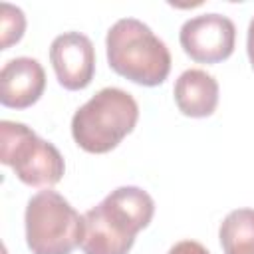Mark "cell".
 Masks as SVG:
<instances>
[{
    "mask_svg": "<svg viewBox=\"0 0 254 254\" xmlns=\"http://www.w3.org/2000/svg\"><path fill=\"white\" fill-rule=\"evenodd\" d=\"M155 200L139 187H119L83 214V254H127L139 230L149 226Z\"/></svg>",
    "mask_w": 254,
    "mask_h": 254,
    "instance_id": "obj_1",
    "label": "cell"
},
{
    "mask_svg": "<svg viewBox=\"0 0 254 254\" xmlns=\"http://www.w3.org/2000/svg\"><path fill=\"white\" fill-rule=\"evenodd\" d=\"M109 67L125 79L155 87L171 71V52L153 30L137 18L117 20L105 38Z\"/></svg>",
    "mask_w": 254,
    "mask_h": 254,
    "instance_id": "obj_2",
    "label": "cell"
},
{
    "mask_svg": "<svg viewBox=\"0 0 254 254\" xmlns=\"http://www.w3.org/2000/svg\"><path fill=\"white\" fill-rule=\"evenodd\" d=\"M139 105L119 87H103L71 117V137L87 153L101 155L115 149L137 125Z\"/></svg>",
    "mask_w": 254,
    "mask_h": 254,
    "instance_id": "obj_3",
    "label": "cell"
},
{
    "mask_svg": "<svg viewBox=\"0 0 254 254\" xmlns=\"http://www.w3.org/2000/svg\"><path fill=\"white\" fill-rule=\"evenodd\" d=\"M24 222L32 254H71L83 238V216L52 189L28 200Z\"/></svg>",
    "mask_w": 254,
    "mask_h": 254,
    "instance_id": "obj_4",
    "label": "cell"
},
{
    "mask_svg": "<svg viewBox=\"0 0 254 254\" xmlns=\"http://www.w3.org/2000/svg\"><path fill=\"white\" fill-rule=\"evenodd\" d=\"M0 161L16 177L38 189H50L62 181L65 163L56 145L40 139L28 125L4 119L0 123Z\"/></svg>",
    "mask_w": 254,
    "mask_h": 254,
    "instance_id": "obj_5",
    "label": "cell"
},
{
    "mask_svg": "<svg viewBox=\"0 0 254 254\" xmlns=\"http://www.w3.org/2000/svg\"><path fill=\"white\" fill-rule=\"evenodd\" d=\"M179 42L183 52L198 64H218L232 56L236 44V26L222 14H200L187 20Z\"/></svg>",
    "mask_w": 254,
    "mask_h": 254,
    "instance_id": "obj_6",
    "label": "cell"
},
{
    "mask_svg": "<svg viewBox=\"0 0 254 254\" xmlns=\"http://www.w3.org/2000/svg\"><path fill=\"white\" fill-rule=\"evenodd\" d=\"M50 62L62 87L69 91L85 89L95 73V50L81 32H64L50 46Z\"/></svg>",
    "mask_w": 254,
    "mask_h": 254,
    "instance_id": "obj_7",
    "label": "cell"
},
{
    "mask_svg": "<svg viewBox=\"0 0 254 254\" xmlns=\"http://www.w3.org/2000/svg\"><path fill=\"white\" fill-rule=\"evenodd\" d=\"M46 89V71L34 58H14L0 69V103L10 109L32 107Z\"/></svg>",
    "mask_w": 254,
    "mask_h": 254,
    "instance_id": "obj_8",
    "label": "cell"
},
{
    "mask_svg": "<svg viewBox=\"0 0 254 254\" xmlns=\"http://www.w3.org/2000/svg\"><path fill=\"white\" fill-rule=\"evenodd\" d=\"M175 103L187 117H208L218 105V81L204 69H187L175 81Z\"/></svg>",
    "mask_w": 254,
    "mask_h": 254,
    "instance_id": "obj_9",
    "label": "cell"
},
{
    "mask_svg": "<svg viewBox=\"0 0 254 254\" xmlns=\"http://www.w3.org/2000/svg\"><path fill=\"white\" fill-rule=\"evenodd\" d=\"M224 254H254V208L228 212L218 230Z\"/></svg>",
    "mask_w": 254,
    "mask_h": 254,
    "instance_id": "obj_10",
    "label": "cell"
},
{
    "mask_svg": "<svg viewBox=\"0 0 254 254\" xmlns=\"http://www.w3.org/2000/svg\"><path fill=\"white\" fill-rule=\"evenodd\" d=\"M0 32H2V42H0V50H8L12 44L20 42L26 30V16L20 8L2 2L0 4Z\"/></svg>",
    "mask_w": 254,
    "mask_h": 254,
    "instance_id": "obj_11",
    "label": "cell"
},
{
    "mask_svg": "<svg viewBox=\"0 0 254 254\" xmlns=\"http://www.w3.org/2000/svg\"><path fill=\"white\" fill-rule=\"evenodd\" d=\"M167 254H210V252L196 240H181L175 246H171Z\"/></svg>",
    "mask_w": 254,
    "mask_h": 254,
    "instance_id": "obj_12",
    "label": "cell"
},
{
    "mask_svg": "<svg viewBox=\"0 0 254 254\" xmlns=\"http://www.w3.org/2000/svg\"><path fill=\"white\" fill-rule=\"evenodd\" d=\"M246 52H248V60H250V65H252V69H254V18H252V20H250V24H248Z\"/></svg>",
    "mask_w": 254,
    "mask_h": 254,
    "instance_id": "obj_13",
    "label": "cell"
}]
</instances>
